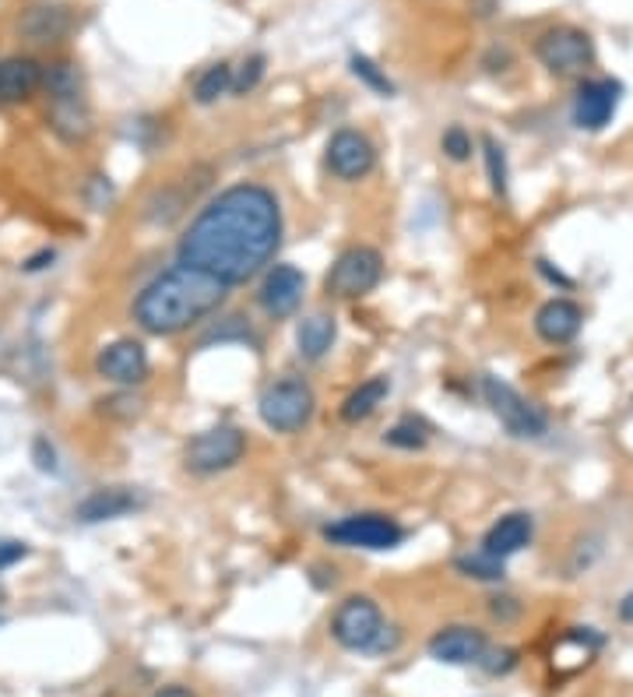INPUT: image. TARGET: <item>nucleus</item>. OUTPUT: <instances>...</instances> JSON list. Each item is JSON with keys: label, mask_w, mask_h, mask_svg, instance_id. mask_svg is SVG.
Wrapping results in <instances>:
<instances>
[{"label": "nucleus", "mask_w": 633, "mask_h": 697, "mask_svg": "<svg viewBox=\"0 0 633 697\" xmlns=\"http://www.w3.org/2000/svg\"><path fill=\"white\" fill-rule=\"evenodd\" d=\"M247 451V437L237 426H211L187 444V469L197 476H215L232 469Z\"/></svg>", "instance_id": "nucleus-7"}, {"label": "nucleus", "mask_w": 633, "mask_h": 697, "mask_svg": "<svg viewBox=\"0 0 633 697\" xmlns=\"http://www.w3.org/2000/svg\"><path fill=\"white\" fill-rule=\"evenodd\" d=\"M324 535H328L331 543L352 546V549H394L405 540V529L384 514H352L346 522L331 525Z\"/></svg>", "instance_id": "nucleus-10"}, {"label": "nucleus", "mask_w": 633, "mask_h": 697, "mask_svg": "<svg viewBox=\"0 0 633 697\" xmlns=\"http://www.w3.org/2000/svg\"><path fill=\"white\" fill-rule=\"evenodd\" d=\"M479 663L485 666V673H511L517 666V652L514 649H493V652H485Z\"/></svg>", "instance_id": "nucleus-30"}, {"label": "nucleus", "mask_w": 633, "mask_h": 697, "mask_svg": "<svg viewBox=\"0 0 633 697\" xmlns=\"http://www.w3.org/2000/svg\"><path fill=\"white\" fill-rule=\"evenodd\" d=\"M388 399V378H373L367 384H359L352 395L346 399V405H341V420L346 423H359L376 413V405Z\"/></svg>", "instance_id": "nucleus-22"}, {"label": "nucleus", "mask_w": 633, "mask_h": 697, "mask_svg": "<svg viewBox=\"0 0 633 697\" xmlns=\"http://www.w3.org/2000/svg\"><path fill=\"white\" fill-rule=\"evenodd\" d=\"M455 567L465 578H476V581H500L503 578V560L493 557V553H485V549L461 553V557L455 560Z\"/></svg>", "instance_id": "nucleus-23"}, {"label": "nucleus", "mask_w": 633, "mask_h": 697, "mask_svg": "<svg viewBox=\"0 0 633 697\" xmlns=\"http://www.w3.org/2000/svg\"><path fill=\"white\" fill-rule=\"evenodd\" d=\"M282 243V211L275 194L258 184L229 187L215 198L179 240V264L208 272L226 285L253 279Z\"/></svg>", "instance_id": "nucleus-1"}, {"label": "nucleus", "mask_w": 633, "mask_h": 697, "mask_svg": "<svg viewBox=\"0 0 633 697\" xmlns=\"http://www.w3.org/2000/svg\"><path fill=\"white\" fill-rule=\"evenodd\" d=\"M99 373L113 384H141L149 378V356H144V346L131 342V338H120V342L106 346L99 352Z\"/></svg>", "instance_id": "nucleus-14"}, {"label": "nucleus", "mask_w": 633, "mask_h": 697, "mask_svg": "<svg viewBox=\"0 0 633 697\" xmlns=\"http://www.w3.org/2000/svg\"><path fill=\"white\" fill-rule=\"evenodd\" d=\"M229 285L190 264L152 279L134 300V320L149 335H179L222 307Z\"/></svg>", "instance_id": "nucleus-2"}, {"label": "nucleus", "mask_w": 633, "mask_h": 697, "mask_svg": "<svg viewBox=\"0 0 633 697\" xmlns=\"http://www.w3.org/2000/svg\"><path fill=\"white\" fill-rule=\"evenodd\" d=\"M620 617H623L626 623H633V592L620 602Z\"/></svg>", "instance_id": "nucleus-34"}, {"label": "nucleus", "mask_w": 633, "mask_h": 697, "mask_svg": "<svg viewBox=\"0 0 633 697\" xmlns=\"http://www.w3.org/2000/svg\"><path fill=\"white\" fill-rule=\"evenodd\" d=\"M380 275H384V258L373 247H349L328 272V293L341 300L367 296Z\"/></svg>", "instance_id": "nucleus-9"}, {"label": "nucleus", "mask_w": 633, "mask_h": 697, "mask_svg": "<svg viewBox=\"0 0 633 697\" xmlns=\"http://www.w3.org/2000/svg\"><path fill=\"white\" fill-rule=\"evenodd\" d=\"M264 57L261 53H253V57H247L243 64H240V70L237 75H232V92H240V96H247L253 85H258L261 78H264Z\"/></svg>", "instance_id": "nucleus-27"}, {"label": "nucleus", "mask_w": 633, "mask_h": 697, "mask_svg": "<svg viewBox=\"0 0 633 697\" xmlns=\"http://www.w3.org/2000/svg\"><path fill=\"white\" fill-rule=\"evenodd\" d=\"M535 57L556 78H577L594 64V40L577 25H553L535 40Z\"/></svg>", "instance_id": "nucleus-4"}, {"label": "nucleus", "mask_w": 633, "mask_h": 697, "mask_svg": "<svg viewBox=\"0 0 633 697\" xmlns=\"http://www.w3.org/2000/svg\"><path fill=\"white\" fill-rule=\"evenodd\" d=\"M232 88V67L229 64H211L201 78H197V85H194V99L201 102V106H208V102H215L219 96H226Z\"/></svg>", "instance_id": "nucleus-24"}, {"label": "nucleus", "mask_w": 633, "mask_h": 697, "mask_svg": "<svg viewBox=\"0 0 633 697\" xmlns=\"http://www.w3.org/2000/svg\"><path fill=\"white\" fill-rule=\"evenodd\" d=\"M152 697H194L187 687H179V684H173V687H162V690H155Z\"/></svg>", "instance_id": "nucleus-33"}, {"label": "nucleus", "mask_w": 633, "mask_h": 697, "mask_svg": "<svg viewBox=\"0 0 633 697\" xmlns=\"http://www.w3.org/2000/svg\"><path fill=\"white\" fill-rule=\"evenodd\" d=\"M482 395H485V402H490L493 416L506 426V434H514V437H542L546 434V416H542L528 399H521L506 381L485 378Z\"/></svg>", "instance_id": "nucleus-8"}, {"label": "nucleus", "mask_w": 633, "mask_h": 697, "mask_svg": "<svg viewBox=\"0 0 633 697\" xmlns=\"http://www.w3.org/2000/svg\"><path fill=\"white\" fill-rule=\"evenodd\" d=\"M373 163H376V152L359 131H338L328 141V166L341 181H359V176H367L373 170Z\"/></svg>", "instance_id": "nucleus-12"}, {"label": "nucleus", "mask_w": 633, "mask_h": 697, "mask_svg": "<svg viewBox=\"0 0 633 697\" xmlns=\"http://www.w3.org/2000/svg\"><path fill=\"white\" fill-rule=\"evenodd\" d=\"M22 32L32 43H57L70 32V14L64 8H32L22 18Z\"/></svg>", "instance_id": "nucleus-20"}, {"label": "nucleus", "mask_w": 633, "mask_h": 697, "mask_svg": "<svg viewBox=\"0 0 633 697\" xmlns=\"http://www.w3.org/2000/svg\"><path fill=\"white\" fill-rule=\"evenodd\" d=\"M620 92H623V85L612 78L585 81L574 96V123L585 131H602L605 123L616 117Z\"/></svg>", "instance_id": "nucleus-11"}, {"label": "nucleus", "mask_w": 633, "mask_h": 697, "mask_svg": "<svg viewBox=\"0 0 633 697\" xmlns=\"http://www.w3.org/2000/svg\"><path fill=\"white\" fill-rule=\"evenodd\" d=\"M46 70L32 57H8L0 61V102H22L43 85Z\"/></svg>", "instance_id": "nucleus-17"}, {"label": "nucleus", "mask_w": 633, "mask_h": 697, "mask_svg": "<svg viewBox=\"0 0 633 697\" xmlns=\"http://www.w3.org/2000/svg\"><path fill=\"white\" fill-rule=\"evenodd\" d=\"M532 518L528 514H506L500 518V522L485 532V540H482V549L485 553H493V557L506 560V557H514L517 549H524L532 543Z\"/></svg>", "instance_id": "nucleus-18"}, {"label": "nucleus", "mask_w": 633, "mask_h": 697, "mask_svg": "<svg viewBox=\"0 0 633 697\" xmlns=\"http://www.w3.org/2000/svg\"><path fill=\"white\" fill-rule=\"evenodd\" d=\"M29 553V546L25 543H18V540H0V570L4 567H11V564H18Z\"/></svg>", "instance_id": "nucleus-31"}, {"label": "nucleus", "mask_w": 633, "mask_h": 697, "mask_svg": "<svg viewBox=\"0 0 633 697\" xmlns=\"http://www.w3.org/2000/svg\"><path fill=\"white\" fill-rule=\"evenodd\" d=\"M261 420L279 434H293L314 416V391L303 381H279L261 395Z\"/></svg>", "instance_id": "nucleus-6"}, {"label": "nucleus", "mask_w": 633, "mask_h": 697, "mask_svg": "<svg viewBox=\"0 0 633 697\" xmlns=\"http://www.w3.org/2000/svg\"><path fill=\"white\" fill-rule=\"evenodd\" d=\"M35 458H40V469H43V472H53V469H57V461H53V448L46 451V440H43V437L35 440Z\"/></svg>", "instance_id": "nucleus-32"}, {"label": "nucleus", "mask_w": 633, "mask_h": 697, "mask_svg": "<svg viewBox=\"0 0 633 697\" xmlns=\"http://www.w3.org/2000/svg\"><path fill=\"white\" fill-rule=\"evenodd\" d=\"M331 638L349 652H376L384 649V617L376 602L367 596H352L331 617Z\"/></svg>", "instance_id": "nucleus-5"}, {"label": "nucleus", "mask_w": 633, "mask_h": 697, "mask_svg": "<svg viewBox=\"0 0 633 697\" xmlns=\"http://www.w3.org/2000/svg\"><path fill=\"white\" fill-rule=\"evenodd\" d=\"M429 440V426L423 420H402L394 423L388 431V444H394V448H423V444Z\"/></svg>", "instance_id": "nucleus-25"}, {"label": "nucleus", "mask_w": 633, "mask_h": 697, "mask_svg": "<svg viewBox=\"0 0 633 697\" xmlns=\"http://www.w3.org/2000/svg\"><path fill=\"white\" fill-rule=\"evenodd\" d=\"M335 331H338V328H335V317H331V314H314V317L299 320V328H296V346H299V356H303V360H320V356L331 349Z\"/></svg>", "instance_id": "nucleus-19"}, {"label": "nucleus", "mask_w": 633, "mask_h": 697, "mask_svg": "<svg viewBox=\"0 0 633 697\" xmlns=\"http://www.w3.org/2000/svg\"><path fill=\"white\" fill-rule=\"evenodd\" d=\"M134 508H138L134 493H127V490H99L92 497H85L75 514L81 518V522L92 525V522H106V518H120V514L134 511Z\"/></svg>", "instance_id": "nucleus-21"}, {"label": "nucleus", "mask_w": 633, "mask_h": 697, "mask_svg": "<svg viewBox=\"0 0 633 697\" xmlns=\"http://www.w3.org/2000/svg\"><path fill=\"white\" fill-rule=\"evenodd\" d=\"M46 92H50V123L53 131H57L64 141H81L88 131H92V123H88V106L81 96V78L75 64H50L46 67Z\"/></svg>", "instance_id": "nucleus-3"}, {"label": "nucleus", "mask_w": 633, "mask_h": 697, "mask_svg": "<svg viewBox=\"0 0 633 697\" xmlns=\"http://www.w3.org/2000/svg\"><path fill=\"white\" fill-rule=\"evenodd\" d=\"M482 149H485V170H490V184L496 194H506V159H503V149L496 145L493 138H485L482 141Z\"/></svg>", "instance_id": "nucleus-26"}, {"label": "nucleus", "mask_w": 633, "mask_h": 697, "mask_svg": "<svg viewBox=\"0 0 633 697\" xmlns=\"http://www.w3.org/2000/svg\"><path fill=\"white\" fill-rule=\"evenodd\" d=\"M352 70H356V75L363 78L367 85H373L376 92H384V96H391V92H394V85L388 81V75H380L373 61H367V57H352Z\"/></svg>", "instance_id": "nucleus-29"}, {"label": "nucleus", "mask_w": 633, "mask_h": 697, "mask_svg": "<svg viewBox=\"0 0 633 697\" xmlns=\"http://www.w3.org/2000/svg\"><path fill=\"white\" fill-rule=\"evenodd\" d=\"M440 149L447 152V159H455V163H465V159L472 155V138H468L461 128H450L440 138Z\"/></svg>", "instance_id": "nucleus-28"}, {"label": "nucleus", "mask_w": 633, "mask_h": 697, "mask_svg": "<svg viewBox=\"0 0 633 697\" xmlns=\"http://www.w3.org/2000/svg\"><path fill=\"white\" fill-rule=\"evenodd\" d=\"M429 655L447 666H472L485 655V634L479 628H444L429 638Z\"/></svg>", "instance_id": "nucleus-13"}, {"label": "nucleus", "mask_w": 633, "mask_h": 697, "mask_svg": "<svg viewBox=\"0 0 633 697\" xmlns=\"http://www.w3.org/2000/svg\"><path fill=\"white\" fill-rule=\"evenodd\" d=\"M303 290H306V279L299 268L279 264L275 272H268V279L261 285V307L271 317H288V314H296V307L303 303Z\"/></svg>", "instance_id": "nucleus-15"}, {"label": "nucleus", "mask_w": 633, "mask_h": 697, "mask_svg": "<svg viewBox=\"0 0 633 697\" xmlns=\"http://www.w3.org/2000/svg\"><path fill=\"white\" fill-rule=\"evenodd\" d=\"M585 325V311L570 300H549L546 307L535 314V331L553 346H564L570 338H577Z\"/></svg>", "instance_id": "nucleus-16"}]
</instances>
